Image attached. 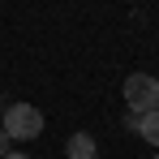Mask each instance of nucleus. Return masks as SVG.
Returning a JSON list of instances; mask_svg holds the SVG:
<instances>
[{"instance_id": "nucleus-2", "label": "nucleus", "mask_w": 159, "mask_h": 159, "mask_svg": "<svg viewBox=\"0 0 159 159\" xmlns=\"http://www.w3.org/2000/svg\"><path fill=\"white\" fill-rule=\"evenodd\" d=\"M0 129L9 133V138H17V142H30V138L43 133V112H39L34 103H9Z\"/></svg>"}, {"instance_id": "nucleus-5", "label": "nucleus", "mask_w": 159, "mask_h": 159, "mask_svg": "<svg viewBox=\"0 0 159 159\" xmlns=\"http://www.w3.org/2000/svg\"><path fill=\"white\" fill-rule=\"evenodd\" d=\"M4 155H9V133L0 129V159H4Z\"/></svg>"}, {"instance_id": "nucleus-4", "label": "nucleus", "mask_w": 159, "mask_h": 159, "mask_svg": "<svg viewBox=\"0 0 159 159\" xmlns=\"http://www.w3.org/2000/svg\"><path fill=\"white\" fill-rule=\"evenodd\" d=\"M138 138H146L151 146H159V112H146V116H138Z\"/></svg>"}, {"instance_id": "nucleus-6", "label": "nucleus", "mask_w": 159, "mask_h": 159, "mask_svg": "<svg viewBox=\"0 0 159 159\" xmlns=\"http://www.w3.org/2000/svg\"><path fill=\"white\" fill-rule=\"evenodd\" d=\"M4 159H30V155H22V151H9V155H4Z\"/></svg>"}, {"instance_id": "nucleus-1", "label": "nucleus", "mask_w": 159, "mask_h": 159, "mask_svg": "<svg viewBox=\"0 0 159 159\" xmlns=\"http://www.w3.org/2000/svg\"><path fill=\"white\" fill-rule=\"evenodd\" d=\"M125 103H129V116L159 112V78H151V73H129V78H125Z\"/></svg>"}, {"instance_id": "nucleus-8", "label": "nucleus", "mask_w": 159, "mask_h": 159, "mask_svg": "<svg viewBox=\"0 0 159 159\" xmlns=\"http://www.w3.org/2000/svg\"><path fill=\"white\" fill-rule=\"evenodd\" d=\"M155 159H159V155H155Z\"/></svg>"}, {"instance_id": "nucleus-3", "label": "nucleus", "mask_w": 159, "mask_h": 159, "mask_svg": "<svg viewBox=\"0 0 159 159\" xmlns=\"http://www.w3.org/2000/svg\"><path fill=\"white\" fill-rule=\"evenodd\" d=\"M65 155L69 159H99V142L90 138V133H69V142H65Z\"/></svg>"}, {"instance_id": "nucleus-7", "label": "nucleus", "mask_w": 159, "mask_h": 159, "mask_svg": "<svg viewBox=\"0 0 159 159\" xmlns=\"http://www.w3.org/2000/svg\"><path fill=\"white\" fill-rule=\"evenodd\" d=\"M155 78H159V73H155Z\"/></svg>"}]
</instances>
